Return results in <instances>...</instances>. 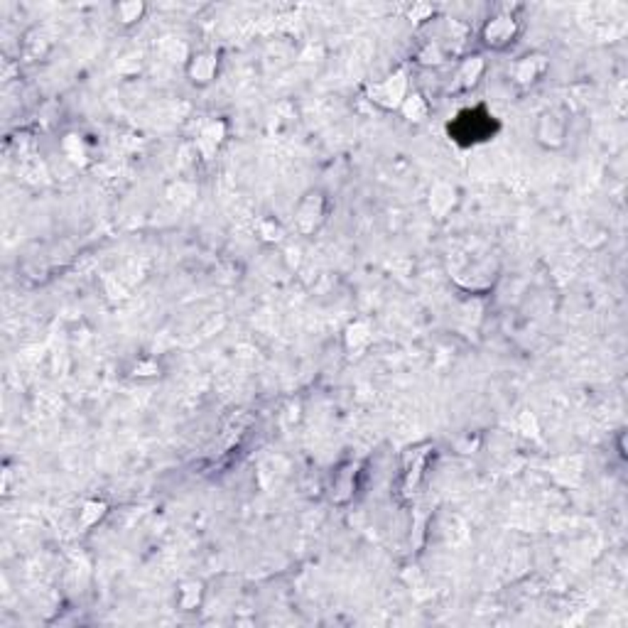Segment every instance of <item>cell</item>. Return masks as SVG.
Masks as SVG:
<instances>
[{
  "label": "cell",
  "mask_w": 628,
  "mask_h": 628,
  "mask_svg": "<svg viewBox=\"0 0 628 628\" xmlns=\"http://www.w3.org/2000/svg\"><path fill=\"white\" fill-rule=\"evenodd\" d=\"M518 35V23L511 18V15H496L491 18L481 30V40L486 47L491 49H503L516 40Z\"/></svg>",
  "instance_id": "cell-1"
},
{
  "label": "cell",
  "mask_w": 628,
  "mask_h": 628,
  "mask_svg": "<svg viewBox=\"0 0 628 628\" xmlns=\"http://www.w3.org/2000/svg\"><path fill=\"white\" fill-rule=\"evenodd\" d=\"M535 138H538L540 145L557 150L567 140V123L560 116H555V113H543L538 118V126H535Z\"/></svg>",
  "instance_id": "cell-2"
},
{
  "label": "cell",
  "mask_w": 628,
  "mask_h": 628,
  "mask_svg": "<svg viewBox=\"0 0 628 628\" xmlns=\"http://www.w3.org/2000/svg\"><path fill=\"white\" fill-rule=\"evenodd\" d=\"M324 214H327V202H324V197L319 192H310L295 211L297 229H300L302 234H310V231H314L324 221Z\"/></svg>",
  "instance_id": "cell-3"
},
{
  "label": "cell",
  "mask_w": 628,
  "mask_h": 628,
  "mask_svg": "<svg viewBox=\"0 0 628 628\" xmlns=\"http://www.w3.org/2000/svg\"><path fill=\"white\" fill-rule=\"evenodd\" d=\"M370 96H373L375 104H380L383 108H400L403 101L408 99V79H405V74L388 76L383 84L370 89Z\"/></svg>",
  "instance_id": "cell-4"
},
{
  "label": "cell",
  "mask_w": 628,
  "mask_h": 628,
  "mask_svg": "<svg viewBox=\"0 0 628 628\" xmlns=\"http://www.w3.org/2000/svg\"><path fill=\"white\" fill-rule=\"evenodd\" d=\"M545 69H548V59L543 54H528L523 59H518L516 66H513V81H518L523 86L535 84L545 74Z\"/></svg>",
  "instance_id": "cell-5"
},
{
  "label": "cell",
  "mask_w": 628,
  "mask_h": 628,
  "mask_svg": "<svg viewBox=\"0 0 628 628\" xmlns=\"http://www.w3.org/2000/svg\"><path fill=\"white\" fill-rule=\"evenodd\" d=\"M216 71H219V59H216V54H211V52H202V54L192 56V61H189V66H187L189 79L199 86L214 81Z\"/></svg>",
  "instance_id": "cell-6"
},
{
  "label": "cell",
  "mask_w": 628,
  "mask_h": 628,
  "mask_svg": "<svg viewBox=\"0 0 628 628\" xmlns=\"http://www.w3.org/2000/svg\"><path fill=\"white\" fill-rule=\"evenodd\" d=\"M454 207H457V189L447 182L435 184L430 192V209L435 211L437 216H445Z\"/></svg>",
  "instance_id": "cell-7"
},
{
  "label": "cell",
  "mask_w": 628,
  "mask_h": 628,
  "mask_svg": "<svg viewBox=\"0 0 628 628\" xmlns=\"http://www.w3.org/2000/svg\"><path fill=\"white\" fill-rule=\"evenodd\" d=\"M483 74V59L481 56H471L461 64L459 74H457V81H459L461 89H471V86L478 84V76Z\"/></svg>",
  "instance_id": "cell-8"
},
{
  "label": "cell",
  "mask_w": 628,
  "mask_h": 628,
  "mask_svg": "<svg viewBox=\"0 0 628 628\" xmlns=\"http://www.w3.org/2000/svg\"><path fill=\"white\" fill-rule=\"evenodd\" d=\"M368 344H370V332H368L366 324L356 322V324H351V327L346 329V346H349V351L361 354V351H366V349H368Z\"/></svg>",
  "instance_id": "cell-9"
},
{
  "label": "cell",
  "mask_w": 628,
  "mask_h": 628,
  "mask_svg": "<svg viewBox=\"0 0 628 628\" xmlns=\"http://www.w3.org/2000/svg\"><path fill=\"white\" fill-rule=\"evenodd\" d=\"M224 140V123H209L202 131V138H199V147H202L204 155H214L216 147Z\"/></svg>",
  "instance_id": "cell-10"
},
{
  "label": "cell",
  "mask_w": 628,
  "mask_h": 628,
  "mask_svg": "<svg viewBox=\"0 0 628 628\" xmlns=\"http://www.w3.org/2000/svg\"><path fill=\"white\" fill-rule=\"evenodd\" d=\"M145 15V5L140 0H126V3L116 5V20L121 25H133Z\"/></svg>",
  "instance_id": "cell-11"
},
{
  "label": "cell",
  "mask_w": 628,
  "mask_h": 628,
  "mask_svg": "<svg viewBox=\"0 0 628 628\" xmlns=\"http://www.w3.org/2000/svg\"><path fill=\"white\" fill-rule=\"evenodd\" d=\"M202 594H204V589L199 581H187V584H182V589H179L177 601L184 611H194L199 604H202Z\"/></svg>",
  "instance_id": "cell-12"
},
{
  "label": "cell",
  "mask_w": 628,
  "mask_h": 628,
  "mask_svg": "<svg viewBox=\"0 0 628 628\" xmlns=\"http://www.w3.org/2000/svg\"><path fill=\"white\" fill-rule=\"evenodd\" d=\"M400 111L405 113V116H408V121H422V118L427 116V104L425 101H422V96L420 94H413V96H408V99L403 101V106H400Z\"/></svg>",
  "instance_id": "cell-13"
},
{
  "label": "cell",
  "mask_w": 628,
  "mask_h": 628,
  "mask_svg": "<svg viewBox=\"0 0 628 628\" xmlns=\"http://www.w3.org/2000/svg\"><path fill=\"white\" fill-rule=\"evenodd\" d=\"M104 516H106V503L104 501H89L84 506V511L79 513V518H81V523H84V525L99 523Z\"/></svg>",
  "instance_id": "cell-14"
},
{
  "label": "cell",
  "mask_w": 628,
  "mask_h": 628,
  "mask_svg": "<svg viewBox=\"0 0 628 628\" xmlns=\"http://www.w3.org/2000/svg\"><path fill=\"white\" fill-rule=\"evenodd\" d=\"M432 15V5H415L413 10H410V18L413 20H427Z\"/></svg>",
  "instance_id": "cell-15"
}]
</instances>
